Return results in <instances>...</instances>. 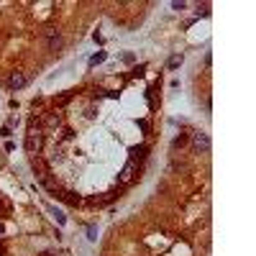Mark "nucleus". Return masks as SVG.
<instances>
[{
  "instance_id": "8",
  "label": "nucleus",
  "mask_w": 256,
  "mask_h": 256,
  "mask_svg": "<svg viewBox=\"0 0 256 256\" xmlns=\"http://www.w3.org/2000/svg\"><path fill=\"white\" fill-rule=\"evenodd\" d=\"M100 62H105V51H98V54H95V57L90 59V67H98Z\"/></svg>"
},
{
  "instance_id": "4",
  "label": "nucleus",
  "mask_w": 256,
  "mask_h": 256,
  "mask_svg": "<svg viewBox=\"0 0 256 256\" xmlns=\"http://www.w3.org/2000/svg\"><path fill=\"white\" fill-rule=\"evenodd\" d=\"M133 169H136V164H133V162H128V164L123 167V172H121V179H123V182H128V179L133 177Z\"/></svg>"
},
{
  "instance_id": "1",
  "label": "nucleus",
  "mask_w": 256,
  "mask_h": 256,
  "mask_svg": "<svg viewBox=\"0 0 256 256\" xmlns=\"http://www.w3.org/2000/svg\"><path fill=\"white\" fill-rule=\"evenodd\" d=\"M192 141H195L197 151H208V149H210V138H208V133H202V131H197L195 136H192Z\"/></svg>"
},
{
  "instance_id": "13",
  "label": "nucleus",
  "mask_w": 256,
  "mask_h": 256,
  "mask_svg": "<svg viewBox=\"0 0 256 256\" xmlns=\"http://www.w3.org/2000/svg\"><path fill=\"white\" fill-rule=\"evenodd\" d=\"M0 233H3V226H0Z\"/></svg>"
},
{
  "instance_id": "5",
  "label": "nucleus",
  "mask_w": 256,
  "mask_h": 256,
  "mask_svg": "<svg viewBox=\"0 0 256 256\" xmlns=\"http://www.w3.org/2000/svg\"><path fill=\"white\" fill-rule=\"evenodd\" d=\"M46 36H49V46L51 49H59V44H62V39H59V34H54V31H46Z\"/></svg>"
},
{
  "instance_id": "11",
  "label": "nucleus",
  "mask_w": 256,
  "mask_h": 256,
  "mask_svg": "<svg viewBox=\"0 0 256 256\" xmlns=\"http://www.w3.org/2000/svg\"><path fill=\"white\" fill-rule=\"evenodd\" d=\"M95 233H98V231H95V228L90 226V228H87V238H90V241H95V238H98V236H95Z\"/></svg>"
},
{
  "instance_id": "6",
  "label": "nucleus",
  "mask_w": 256,
  "mask_h": 256,
  "mask_svg": "<svg viewBox=\"0 0 256 256\" xmlns=\"http://www.w3.org/2000/svg\"><path fill=\"white\" fill-rule=\"evenodd\" d=\"M179 64H182V54H174V57H169V62H167V69H177Z\"/></svg>"
},
{
  "instance_id": "12",
  "label": "nucleus",
  "mask_w": 256,
  "mask_h": 256,
  "mask_svg": "<svg viewBox=\"0 0 256 256\" xmlns=\"http://www.w3.org/2000/svg\"><path fill=\"white\" fill-rule=\"evenodd\" d=\"M3 251H5V249H3V246H0V254H3Z\"/></svg>"
},
{
  "instance_id": "9",
  "label": "nucleus",
  "mask_w": 256,
  "mask_h": 256,
  "mask_svg": "<svg viewBox=\"0 0 256 256\" xmlns=\"http://www.w3.org/2000/svg\"><path fill=\"white\" fill-rule=\"evenodd\" d=\"M51 213H54V218H57V223H64V215L57 210V208H51Z\"/></svg>"
},
{
  "instance_id": "3",
  "label": "nucleus",
  "mask_w": 256,
  "mask_h": 256,
  "mask_svg": "<svg viewBox=\"0 0 256 256\" xmlns=\"http://www.w3.org/2000/svg\"><path fill=\"white\" fill-rule=\"evenodd\" d=\"M26 146H28V151H31V154H36V151H39V146H41V133L31 131V133H28V141H26Z\"/></svg>"
},
{
  "instance_id": "10",
  "label": "nucleus",
  "mask_w": 256,
  "mask_h": 256,
  "mask_svg": "<svg viewBox=\"0 0 256 256\" xmlns=\"http://www.w3.org/2000/svg\"><path fill=\"white\" fill-rule=\"evenodd\" d=\"M185 5H187V3H182V0H174V3H172V8H174V10H182Z\"/></svg>"
},
{
  "instance_id": "7",
  "label": "nucleus",
  "mask_w": 256,
  "mask_h": 256,
  "mask_svg": "<svg viewBox=\"0 0 256 256\" xmlns=\"http://www.w3.org/2000/svg\"><path fill=\"white\" fill-rule=\"evenodd\" d=\"M146 151H149L146 146H133V149H131V156H133V159H144Z\"/></svg>"
},
{
  "instance_id": "2",
  "label": "nucleus",
  "mask_w": 256,
  "mask_h": 256,
  "mask_svg": "<svg viewBox=\"0 0 256 256\" xmlns=\"http://www.w3.org/2000/svg\"><path fill=\"white\" fill-rule=\"evenodd\" d=\"M23 85H26V74H23V72H13V74L8 77V87H10V90H21Z\"/></svg>"
}]
</instances>
